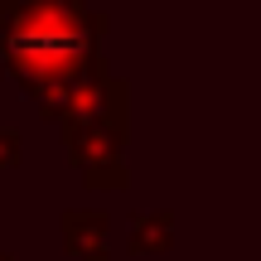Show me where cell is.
Instances as JSON below:
<instances>
[{"instance_id": "3", "label": "cell", "mask_w": 261, "mask_h": 261, "mask_svg": "<svg viewBox=\"0 0 261 261\" xmlns=\"http://www.w3.org/2000/svg\"><path fill=\"white\" fill-rule=\"evenodd\" d=\"M58 232H63V247L77 261H112L107 252V237H112V218L102 208H68L58 218Z\"/></svg>"}, {"instance_id": "5", "label": "cell", "mask_w": 261, "mask_h": 261, "mask_svg": "<svg viewBox=\"0 0 261 261\" xmlns=\"http://www.w3.org/2000/svg\"><path fill=\"white\" fill-rule=\"evenodd\" d=\"M19 160H24V140H19V130H15V126L0 121V174H10Z\"/></svg>"}, {"instance_id": "4", "label": "cell", "mask_w": 261, "mask_h": 261, "mask_svg": "<svg viewBox=\"0 0 261 261\" xmlns=\"http://www.w3.org/2000/svg\"><path fill=\"white\" fill-rule=\"evenodd\" d=\"M174 247V213L160 208V213H136L130 218V256H155Z\"/></svg>"}, {"instance_id": "1", "label": "cell", "mask_w": 261, "mask_h": 261, "mask_svg": "<svg viewBox=\"0 0 261 261\" xmlns=\"http://www.w3.org/2000/svg\"><path fill=\"white\" fill-rule=\"evenodd\" d=\"M112 19L87 0H0V77L48 102L97 73Z\"/></svg>"}, {"instance_id": "2", "label": "cell", "mask_w": 261, "mask_h": 261, "mask_svg": "<svg viewBox=\"0 0 261 261\" xmlns=\"http://www.w3.org/2000/svg\"><path fill=\"white\" fill-rule=\"evenodd\" d=\"M68 160L77 165L87 189H126L130 169H126V121H63L58 126Z\"/></svg>"}, {"instance_id": "6", "label": "cell", "mask_w": 261, "mask_h": 261, "mask_svg": "<svg viewBox=\"0 0 261 261\" xmlns=\"http://www.w3.org/2000/svg\"><path fill=\"white\" fill-rule=\"evenodd\" d=\"M0 261H10V256H5V252H0Z\"/></svg>"}]
</instances>
